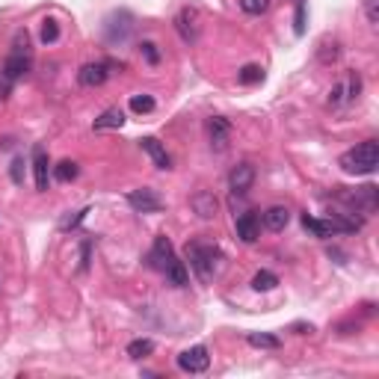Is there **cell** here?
Wrapping results in <instances>:
<instances>
[{
  "label": "cell",
  "mask_w": 379,
  "mask_h": 379,
  "mask_svg": "<svg viewBox=\"0 0 379 379\" xmlns=\"http://www.w3.org/2000/svg\"><path fill=\"white\" fill-rule=\"evenodd\" d=\"M338 164H341V169H344L347 175H371V172H376V166H379L376 140H365V142H358L356 148L344 151Z\"/></svg>",
  "instance_id": "cell-1"
},
{
  "label": "cell",
  "mask_w": 379,
  "mask_h": 379,
  "mask_svg": "<svg viewBox=\"0 0 379 379\" xmlns=\"http://www.w3.org/2000/svg\"><path fill=\"white\" fill-rule=\"evenodd\" d=\"M187 258H190V267L196 270V276L202 282H211V278L220 273V261H222V252L216 243H190L187 246Z\"/></svg>",
  "instance_id": "cell-2"
},
{
  "label": "cell",
  "mask_w": 379,
  "mask_h": 379,
  "mask_svg": "<svg viewBox=\"0 0 379 379\" xmlns=\"http://www.w3.org/2000/svg\"><path fill=\"white\" fill-rule=\"evenodd\" d=\"M338 196L344 198V202L350 205V211H356V213H374L376 211V187L374 184L358 187V190H344V187H341Z\"/></svg>",
  "instance_id": "cell-3"
},
{
  "label": "cell",
  "mask_w": 379,
  "mask_h": 379,
  "mask_svg": "<svg viewBox=\"0 0 379 379\" xmlns=\"http://www.w3.org/2000/svg\"><path fill=\"white\" fill-rule=\"evenodd\" d=\"M207 365H211V353H207V347H202V344L190 347L178 356V367H181L184 374H205Z\"/></svg>",
  "instance_id": "cell-4"
},
{
  "label": "cell",
  "mask_w": 379,
  "mask_h": 379,
  "mask_svg": "<svg viewBox=\"0 0 379 379\" xmlns=\"http://www.w3.org/2000/svg\"><path fill=\"white\" fill-rule=\"evenodd\" d=\"M128 205L137 213H157V211H164V198H160L155 190H148V187L131 190V193H128Z\"/></svg>",
  "instance_id": "cell-5"
},
{
  "label": "cell",
  "mask_w": 379,
  "mask_h": 379,
  "mask_svg": "<svg viewBox=\"0 0 379 379\" xmlns=\"http://www.w3.org/2000/svg\"><path fill=\"white\" fill-rule=\"evenodd\" d=\"M27 71H30V57H27V51H12L9 57L3 60V68H0V77L9 80V83H15L18 77H24Z\"/></svg>",
  "instance_id": "cell-6"
},
{
  "label": "cell",
  "mask_w": 379,
  "mask_h": 379,
  "mask_svg": "<svg viewBox=\"0 0 379 379\" xmlns=\"http://www.w3.org/2000/svg\"><path fill=\"white\" fill-rule=\"evenodd\" d=\"M252 184H255V166L252 164H237L228 172V187H231V193H237V196H243V193H249L252 190Z\"/></svg>",
  "instance_id": "cell-7"
},
{
  "label": "cell",
  "mask_w": 379,
  "mask_h": 379,
  "mask_svg": "<svg viewBox=\"0 0 379 379\" xmlns=\"http://www.w3.org/2000/svg\"><path fill=\"white\" fill-rule=\"evenodd\" d=\"M190 207H193V213L198 220H213L216 211H220V202H216V196L211 190H198V193H193V198H190Z\"/></svg>",
  "instance_id": "cell-8"
},
{
  "label": "cell",
  "mask_w": 379,
  "mask_h": 379,
  "mask_svg": "<svg viewBox=\"0 0 379 379\" xmlns=\"http://www.w3.org/2000/svg\"><path fill=\"white\" fill-rule=\"evenodd\" d=\"M110 77V62H86L77 71V83L80 86H101Z\"/></svg>",
  "instance_id": "cell-9"
},
{
  "label": "cell",
  "mask_w": 379,
  "mask_h": 379,
  "mask_svg": "<svg viewBox=\"0 0 379 379\" xmlns=\"http://www.w3.org/2000/svg\"><path fill=\"white\" fill-rule=\"evenodd\" d=\"M234 231H237V237L243 243H255L261 237V220H258V213H240L237 220H234Z\"/></svg>",
  "instance_id": "cell-10"
},
{
  "label": "cell",
  "mask_w": 379,
  "mask_h": 379,
  "mask_svg": "<svg viewBox=\"0 0 379 379\" xmlns=\"http://www.w3.org/2000/svg\"><path fill=\"white\" fill-rule=\"evenodd\" d=\"M207 133H211V146L216 151H225L228 148V140H231V122L222 119V116H213L207 122Z\"/></svg>",
  "instance_id": "cell-11"
},
{
  "label": "cell",
  "mask_w": 379,
  "mask_h": 379,
  "mask_svg": "<svg viewBox=\"0 0 379 379\" xmlns=\"http://www.w3.org/2000/svg\"><path fill=\"white\" fill-rule=\"evenodd\" d=\"M140 148L146 151L151 160H155L157 169H172V157L166 155V148H164V142H160V140H155V137H142V140H140Z\"/></svg>",
  "instance_id": "cell-12"
},
{
  "label": "cell",
  "mask_w": 379,
  "mask_h": 379,
  "mask_svg": "<svg viewBox=\"0 0 379 379\" xmlns=\"http://www.w3.org/2000/svg\"><path fill=\"white\" fill-rule=\"evenodd\" d=\"M172 258H175L172 243H169L166 237H157V240H155V249L148 252V264L155 267V270H160V273H164V267H166Z\"/></svg>",
  "instance_id": "cell-13"
},
{
  "label": "cell",
  "mask_w": 379,
  "mask_h": 379,
  "mask_svg": "<svg viewBox=\"0 0 379 379\" xmlns=\"http://www.w3.org/2000/svg\"><path fill=\"white\" fill-rule=\"evenodd\" d=\"M48 155H44L42 146L33 148V175H36V190H48Z\"/></svg>",
  "instance_id": "cell-14"
},
{
  "label": "cell",
  "mask_w": 379,
  "mask_h": 379,
  "mask_svg": "<svg viewBox=\"0 0 379 379\" xmlns=\"http://www.w3.org/2000/svg\"><path fill=\"white\" fill-rule=\"evenodd\" d=\"M287 222H291V211L285 205H273L270 211H264V225L270 231H282L287 228Z\"/></svg>",
  "instance_id": "cell-15"
},
{
  "label": "cell",
  "mask_w": 379,
  "mask_h": 379,
  "mask_svg": "<svg viewBox=\"0 0 379 379\" xmlns=\"http://www.w3.org/2000/svg\"><path fill=\"white\" fill-rule=\"evenodd\" d=\"M175 30L181 33V39H184V42H196V36H198L196 12H190V9H184V12H178V18H175Z\"/></svg>",
  "instance_id": "cell-16"
},
{
  "label": "cell",
  "mask_w": 379,
  "mask_h": 379,
  "mask_svg": "<svg viewBox=\"0 0 379 379\" xmlns=\"http://www.w3.org/2000/svg\"><path fill=\"white\" fill-rule=\"evenodd\" d=\"M122 125H125V113L119 107H110V110H104L92 122V131H116V128H122Z\"/></svg>",
  "instance_id": "cell-17"
},
{
  "label": "cell",
  "mask_w": 379,
  "mask_h": 379,
  "mask_svg": "<svg viewBox=\"0 0 379 379\" xmlns=\"http://www.w3.org/2000/svg\"><path fill=\"white\" fill-rule=\"evenodd\" d=\"M164 276H166V282L169 285H172V287H184L187 285V264H184V261H178V258H172V261H169V264L164 267Z\"/></svg>",
  "instance_id": "cell-18"
},
{
  "label": "cell",
  "mask_w": 379,
  "mask_h": 379,
  "mask_svg": "<svg viewBox=\"0 0 379 379\" xmlns=\"http://www.w3.org/2000/svg\"><path fill=\"white\" fill-rule=\"evenodd\" d=\"M302 225H305V231H311L314 237H332V234H335V225H332V220H317V216H309L305 213L302 216Z\"/></svg>",
  "instance_id": "cell-19"
},
{
  "label": "cell",
  "mask_w": 379,
  "mask_h": 379,
  "mask_svg": "<svg viewBox=\"0 0 379 379\" xmlns=\"http://www.w3.org/2000/svg\"><path fill=\"white\" fill-rule=\"evenodd\" d=\"M246 341H249V347H258V350H278L282 347V341L276 335H267V332H249Z\"/></svg>",
  "instance_id": "cell-20"
},
{
  "label": "cell",
  "mask_w": 379,
  "mask_h": 379,
  "mask_svg": "<svg viewBox=\"0 0 379 379\" xmlns=\"http://www.w3.org/2000/svg\"><path fill=\"white\" fill-rule=\"evenodd\" d=\"M151 353H155V341L151 338H137L128 344V356L131 358H148Z\"/></svg>",
  "instance_id": "cell-21"
},
{
  "label": "cell",
  "mask_w": 379,
  "mask_h": 379,
  "mask_svg": "<svg viewBox=\"0 0 379 379\" xmlns=\"http://www.w3.org/2000/svg\"><path fill=\"white\" fill-rule=\"evenodd\" d=\"M77 164L75 160H62V164H57L53 166V178H57V181H62V184H68V181H75L77 178Z\"/></svg>",
  "instance_id": "cell-22"
},
{
  "label": "cell",
  "mask_w": 379,
  "mask_h": 379,
  "mask_svg": "<svg viewBox=\"0 0 379 379\" xmlns=\"http://www.w3.org/2000/svg\"><path fill=\"white\" fill-rule=\"evenodd\" d=\"M276 285H278V276L270 273V270H258V273L252 276V287H255V291H273Z\"/></svg>",
  "instance_id": "cell-23"
},
{
  "label": "cell",
  "mask_w": 379,
  "mask_h": 379,
  "mask_svg": "<svg viewBox=\"0 0 379 379\" xmlns=\"http://www.w3.org/2000/svg\"><path fill=\"white\" fill-rule=\"evenodd\" d=\"M237 80H240L243 86L261 83V80H264V71H261V66H243V68H240V75H237Z\"/></svg>",
  "instance_id": "cell-24"
},
{
  "label": "cell",
  "mask_w": 379,
  "mask_h": 379,
  "mask_svg": "<svg viewBox=\"0 0 379 379\" xmlns=\"http://www.w3.org/2000/svg\"><path fill=\"white\" fill-rule=\"evenodd\" d=\"M131 110L133 113H151V110H155V98H151V95H133L131 98Z\"/></svg>",
  "instance_id": "cell-25"
},
{
  "label": "cell",
  "mask_w": 379,
  "mask_h": 379,
  "mask_svg": "<svg viewBox=\"0 0 379 379\" xmlns=\"http://www.w3.org/2000/svg\"><path fill=\"white\" fill-rule=\"evenodd\" d=\"M240 9L246 15H264L270 9V0H240Z\"/></svg>",
  "instance_id": "cell-26"
},
{
  "label": "cell",
  "mask_w": 379,
  "mask_h": 379,
  "mask_svg": "<svg viewBox=\"0 0 379 379\" xmlns=\"http://www.w3.org/2000/svg\"><path fill=\"white\" fill-rule=\"evenodd\" d=\"M140 53H142V60H146L148 66H160V51H157L155 42H142L140 44Z\"/></svg>",
  "instance_id": "cell-27"
},
{
  "label": "cell",
  "mask_w": 379,
  "mask_h": 379,
  "mask_svg": "<svg viewBox=\"0 0 379 379\" xmlns=\"http://www.w3.org/2000/svg\"><path fill=\"white\" fill-rule=\"evenodd\" d=\"M57 39H60V24L48 18V21L42 24V42H44V44H53Z\"/></svg>",
  "instance_id": "cell-28"
},
{
  "label": "cell",
  "mask_w": 379,
  "mask_h": 379,
  "mask_svg": "<svg viewBox=\"0 0 379 379\" xmlns=\"http://www.w3.org/2000/svg\"><path fill=\"white\" fill-rule=\"evenodd\" d=\"M365 15L371 24H379V0H365Z\"/></svg>",
  "instance_id": "cell-29"
},
{
  "label": "cell",
  "mask_w": 379,
  "mask_h": 379,
  "mask_svg": "<svg viewBox=\"0 0 379 379\" xmlns=\"http://www.w3.org/2000/svg\"><path fill=\"white\" fill-rule=\"evenodd\" d=\"M12 181H15V184L24 181V160H21V157H18L15 164H12Z\"/></svg>",
  "instance_id": "cell-30"
},
{
  "label": "cell",
  "mask_w": 379,
  "mask_h": 379,
  "mask_svg": "<svg viewBox=\"0 0 379 379\" xmlns=\"http://www.w3.org/2000/svg\"><path fill=\"white\" fill-rule=\"evenodd\" d=\"M302 18H305V9H302V3L296 6V33H302L305 27H302Z\"/></svg>",
  "instance_id": "cell-31"
}]
</instances>
